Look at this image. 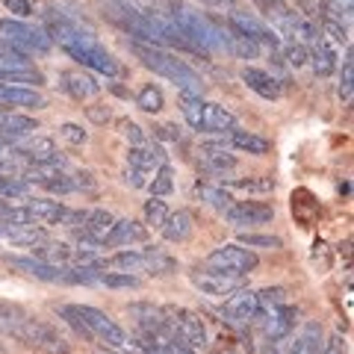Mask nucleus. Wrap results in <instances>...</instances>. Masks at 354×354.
I'll return each instance as SVG.
<instances>
[{
    "mask_svg": "<svg viewBox=\"0 0 354 354\" xmlns=\"http://www.w3.org/2000/svg\"><path fill=\"white\" fill-rule=\"evenodd\" d=\"M192 283L201 290V295L209 298H227L236 290H242V278L239 274H225L218 269H195L192 272Z\"/></svg>",
    "mask_w": 354,
    "mask_h": 354,
    "instance_id": "1a4fd4ad",
    "label": "nucleus"
},
{
    "mask_svg": "<svg viewBox=\"0 0 354 354\" xmlns=\"http://www.w3.org/2000/svg\"><path fill=\"white\" fill-rule=\"evenodd\" d=\"M86 218H88V209H68V216H65L62 225H65V227H71V230H83Z\"/></svg>",
    "mask_w": 354,
    "mask_h": 354,
    "instance_id": "de8ad7c7",
    "label": "nucleus"
},
{
    "mask_svg": "<svg viewBox=\"0 0 354 354\" xmlns=\"http://www.w3.org/2000/svg\"><path fill=\"white\" fill-rule=\"evenodd\" d=\"M239 245L245 248H283V239L281 236H269V234H242L239 236Z\"/></svg>",
    "mask_w": 354,
    "mask_h": 354,
    "instance_id": "ea45409f",
    "label": "nucleus"
},
{
    "mask_svg": "<svg viewBox=\"0 0 354 354\" xmlns=\"http://www.w3.org/2000/svg\"><path fill=\"white\" fill-rule=\"evenodd\" d=\"M201 3L209 6V9H236L234 0H201Z\"/></svg>",
    "mask_w": 354,
    "mask_h": 354,
    "instance_id": "864d4df0",
    "label": "nucleus"
},
{
    "mask_svg": "<svg viewBox=\"0 0 354 354\" xmlns=\"http://www.w3.org/2000/svg\"><path fill=\"white\" fill-rule=\"evenodd\" d=\"M225 316H227V322H234V325H251L254 319L260 316V304H257V292H251V290H236L234 295H227L225 298Z\"/></svg>",
    "mask_w": 354,
    "mask_h": 354,
    "instance_id": "9b49d317",
    "label": "nucleus"
},
{
    "mask_svg": "<svg viewBox=\"0 0 354 354\" xmlns=\"http://www.w3.org/2000/svg\"><path fill=\"white\" fill-rule=\"evenodd\" d=\"M165 351H169V354H195L192 346H186V342H183V339H177V337L165 342Z\"/></svg>",
    "mask_w": 354,
    "mask_h": 354,
    "instance_id": "603ef678",
    "label": "nucleus"
},
{
    "mask_svg": "<svg viewBox=\"0 0 354 354\" xmlns=\"http://www.w3.org/2000/svg\"><path fill=\"white\" fill-rule=\"evenodd\" d=\"M139 346L145 348V354H169L165 346H157V342H139Z\"/></svg>",
    "mask_w": 354,
    "mask_h": 354,
    "instance_id": "5fc2aeb1",
    "label": "nucleus"
},
{
    "mask_svg": "<svg viewBox=\"0 0 354 354\" xmlns=\"http://www.w3.org/2000/svg\"><path fill=\"white\" fill-rule=\"evenodd\" d=\"M71 183H74V192H80V189H95V180H92V174H88V171L71 174Z\"/></svg>",
    "mask_w": 354,
    "mask_h": 354,
    "instance_id": "09e8293b",
    "label": "nucleus"
},
{
    "mask_svg": "<svg viewBox=\"0 0 354 354\" xmlns=\"http://www.w3.org/2000/svg\"><path fill=\"white\" fill-rule=\"evenodd\" d=\"M225 189H242V192H274L272 177H236L230 180Z\"/></svg>",
    "mask_w": 354,
    "mask_h": 354,
    "instance_id": "f704fd0d",
    "label": "nucleus"
},
{
    "mask_svg": "<svg viewBox=\"0 0 354 354\" xmlns=\"http://www.w3.org/2000/svg\"><path fill=\"white\" fill-rule=\"evenodd\" d=\"M3 6L15 18H30L32 15V3H30V0H3Z\"/></svg>",
    "mask_w": 354,
    "mask_h": 354,
    "instance_id": "a18cd8bd",
    "label": "nucleus"
},
{
    "mask_svg": "<svg viewBox=\"0 0 354 354\" xmlns=\"http://www.w3.org/2000/svg\"><path fill=\"white\" fill-rule=\"evenodd\" d=\"M130 50L136 53V59L145 65V68L165 77V80L174 83L183 95H198V97L204 95L201 74L189 68L183 59H177L169 48H157V44H148V41H130Z\"/></svg>",
    "mask_w": 354,
    "mask_h": 354,
    "instance_id": "f257e3e1",
    "label": "nucleus"
},
{
    "mask_svg": "<svg viewBox=\"0 0 354 354\" xmlns=\"http://www.w3.org/2000/svg\"><path fill=\"white\" fill-rule=\"evenodd\" d=\"M32 257L50 266H68L74 260V248L65 245V242H41V245L32 248Z\"/></svg>",
    "mask_w": 354,
    "mask_h": 354,
    "instance_id": "c85d7f7f",
    "label": "nucleus"
},
{
    "mask_svg": "<svg viewBox=\"0 0 354 354\" xmlns=\"http://www.w3.org/2000/svg\"><path fill=\"white\" fill-rule=\"evenodd\" d=\"M319 348H322V328L319 322H304L292 339L290 354H319Z\"/></svg>",
    "mask_w": 354,
    "mask_h": 354,
    "instance_id": "a878e982",
    "label": "nucleus"
},
{
    "mask_svg": "<svg viewBox=\"0 0 354 354\" xmlns=\"http://www.w3.org/2000/svg\"><path fill=\"white\" fill-rule=\"evenodd\" d=\"M101 354H130V351H118V348H109V346H101Z\"/></svg>",
    "mask_w": 354,
    "mask_h": 354,
    "instance_id": "4d7b16f0",
    "label": "nucleus"
},
{
    "mask_svg": "<svg viewBox=\"0 0 354 354\" xmlns=\"http://www.w3.org/2000/svg\"><path fill=\"white\" fill-rule=\"evenodd\" d=\"M118 127H121V136H124L130 145H145V130H142L136 121L121 118V121H118Z\"/></svg>",
    "mask_w": 354,
    "mask_h": 354,
    "instance_id": "79ce46f5",
    "label": "nucleus"
},
{
    "mask_svg": "<svg viewBox=\"0 0 354 354\" xmlns=\"http://www.w3.org/2000/svg\"><path fill=\"white\" fill-rule=\"evenodd\" d=\"M225 218L234 227H248V225H266L274 218V207L263 201H234L225 209Z\"/></svg>",
    "mask_w": 354,
    "mask_h": 354,
    "instance_id": "9d476101",
    "label": "nucleus"
},
{
    "mask_svg": "<svg viewBox=\"0 0 354 354\" xmlns=\"http://www.w3.org/2000/svg\"><path fill=\"white\" fill-rule=\"evenodd\" d=\"M242 83H245L251 92H257L260 97H266V101H278V97H281V83L274 80L269 71L254 68V65L242 68Z\"/></svg>",
    "mask_w": 354,
    "mask_h": 354,
    "instance_id": "aec40b11",
    "label": "nucleus"
},
{
    "mask_svg": "<svg viewBox=\"0 0 354 354\" xmlns=\"http://www.w3.org/2000/svg\"><path fill=\"white\" fill-rule=\"evenodd\" d=\"M162 319H165V330H169V339H183L186 346L192 348H204L207 346V328L201 322V316L192 313L186 307H162Z\"/></svg>",
    "mask_w": 354,
    "mask_h": 354,
    "instance_id": "39448f33",
    "label": "nucleus"
},
{
    "mask_svg": "<svg viewBox=\"0 0 354 354\" xmlns=\"http://www.w3.org/2000/svg\"><path fill=\"white\" fill-rule=\"evenodd\" d=\"M59 136L68 142V145H86L88 133H86L80 124H71V121H68V124H62V127H59Z\"/></svg>",
    "mask_w": 354,
    "mask_h": 354,
    "instance_id": "37998d69",
    "label": "nucleus"
},
{
    "mask_svg": "<svg viewBox=\"0 0 354 354\" xmlns=\"http://www.w3.org/2000/svg\"><path fill=\"white\" fill-rule=\"evenodd\" d=\"M12 269L30 274V278H39V281H48V283H65L68 281V266H50V263H41L36 257H12Z\"/></svg>",
    "mask_w": 354,
    "mask_h": 354,
    "instance_id": "4468645a",
    "label": "nucleus"
},
{
    "mask_svg": "<svg viewBox=\"0 0 354 354\" xmlns=\"http://www.w3.org/2000/svg\"><path fill=\"white\" fill-rule=\"evenodd\" d=\"M148 239V227L145 225H139V221H133V218H115V225L113 230H109V236L104 239V245H139V242H145Z\"/></svg>",
    "mask_w": 354,
    "mask_h": 354,
    "instance_id": "6ab92c4d",
    "label": "nucleus"
},
{
    "mask_svg": "<svg viewBox=\"0 0 354 354\" xmlns=\"http://www.w3.org/2000/svg\"><path fill=\"white\" fill-rule=\"evenodd\" d=\"M106 266L121 269V272H127V274H136V272H145V274H171V272H177V260L169 257V254L160 251V248L118 251L115 257L106 260Z\"/></svg>",
    "mask_w": 354,
    "mask_h": 354,
    "instance_id": "20e7f679",
    "label": "nucleus"
},
{
    "mask_svg": "<svg viewBox=\"0 0 354 354\" xmlns=\"http://www.w3.org/2000/svg\"><path fill=\"white\" fill-rule=\"evenodd\" d=\"M195 192H198V198H201L204 204H209L213 209H221V213L234 204V195L225 189V183H198Z\"/></svg>",
    "mask_w": 354,
    "mask_h": 354,
    "instance_id": "7c9ffc66",
    "label": "nucleus"
},
{
    "mask_svg": "<svg viewBox=\"0 0 354 354\" xmlns=\"http://www.w3.org/2000/svg\"><path fill=\"white\" fill-rule=\"evenodd\" d=\"M124 183L133 186V189H145V186H148V171L127 165V169H124Z\"/></svg>",
    "mask_w": 354,
    "mask_h": 354,
    "instance_id": "c03bdc74",
    "label": "nucleus"
},
{
    "mask_svg": "<svg viewBox=\"0 0 354 354\" xmlns=\"http://www.w3.org/2000/svg\"><path fill=\"white\" fill-rule=\"evenodd\" d=\"M145 189H148L153 198H165V195H171V189H174V171H171V165H169V162L160 165V169L151 174V180H148Z\"/></svg>",
    "mask_w": 354,
    "mask_h": 354,
    "instance_id": "473e14b6",
    "label": "nucleus"
},
{
    "mask_svg": "<svg viewBox=\"0 0 354 354\" xmlns=\"http://www.w3.org/2000/svg\"><path fill=\"white\" fill-rule=\"evenodd\" d=\"M9 242H15V245H24V248H36V245H41V242H48V234H44L41 225H15Z\"/></svg>",
    "mask_w": 354,
    "mask_h": 354,
    "instance_id": "2f4dec72",
    "label": "nucleus"
},
{
    "mask_svg": "<svg viewBox=\"0 0 354 354\" xmlns=\"http://www.w3.org/2000/svg\"><path fill=\"white\" fill-rule=\"evenodd\" d=\"M18 339L27 342V346H32V348L44 351V354H68L71 351V346L65 342V337L59 334L57 328L41 322V319H32V316H27L24 330H21Z\"/></svg>",
    "mask_w": 354,
    "mask_h": 354,
    "instance_id": "6e6552de",
    "label": "nucleus"
},
{
    "mask_svg": "<svg viewBox=\"0 0 354 354\" xmlns=\"http://www.w3.org/2000/svg\"><path fill=\"white\" fill-rule=\"evenodd\" d=\"M0 104L3 106H27V109H41L44 97L30 86H15V83H0Z\"/></svg>",
    "mask_w": 354,
    "mask_h": 354,
    "instance_id": "412c9836",
    "label": "nucleus"
},
{
    "mask_svg": "<svg viewBox=\"0 0 354 354\" xmlns=\"http://www.w3.org/2000/svg\"><path fill=\"white\" fill-rule=\"evenodd\" d=\"M0 41L12 44V48L30 53H50L53 41L41 27H30L18 18H0Z\"/></svg>",
    "mask_w": 354,
    "mask_h": 354,
    "instance_id": "423d86ee",
    "label": "nucleus"
},
{
    "mask_svg": "<svg viewBox=\"0 0 354 354\" xmlns=\"http://www.w3.org/2000/svg\"><path fill=\"white\" fill-rule=\"evenodd\" d=\"M319 354H346V342H342V337H330L328 342H322Z\"/></svg>",
    "mask_w": 354,
    "mask_h": 354,
    "instance_id": "8fccbe9b",
    "label": "nucleus"
},
{
    "mask_svg": "<svg viewBox=\"0 0 354 354\" xmlns=\"http://www.w3.org/2000/svg\"><path fill=\"white\" fill-rule=\"evenodd\" d=\"M169 18L174 21L177 30L183 32L186 41H189L198 53H209V50H221V48H225L221 21L198 12V9H189L186 3H174Z\"/></svg>",
    "mask_w": 354,
    "mask_h": 354,
    "instance_id": "f03ea898",
    "label": "nucleus"
},
{
    "mask_svg": "<svg viewBox=\"0 0 354 354\" xmlns=\"http://www.w3.org/2000/svg\"><path fill=\"white\" fill-rule=\"evenodd\" d=\"M337 59H339V50H337L330 41H325L322 36H319V41L313 44V48H310L307 65L313 68V74H316V77H328V74H334Z\"/></svg>",
    "mask_w": 354,
    "mask_h": 354,
    "instance_id": "4be33fe9",
    "label": "nucleus"
},
{
    "mask_svg": "<svg viewBox=\"0 0 354 354\" xmlns=\"http://www.w3.org/2000/svg\"><path fill=\"white\" fill-rule=\"evenodd\" d=\"M339 101H342V104H351V101H354V62H351V48H346V62H342Z\"/></svg>",
    "mask_w": 354,
    "mask_h": 354,
    "instance_id": "c9c22d12",
    "label": "nucleus"
},
{
    "mask_svg": "<svg viewBox=\"0 0 354 354\" xmlns=\"http://www.w3.org/2000/svg\"><path fill=\"white\" fill-rule=\"evenodd\" d=\"M153 136L165 139V142H180L183 133H180V127H177V124H160V127H153Z\"/></svg>",
    "mask_w": 354,
    "mask_h": 354,
    "instance_id": "49530a36",
    "label": "nucleus"
},
{
    "mask_svg": "<svg viewBox=\"0 0 354 354\" xmlns=\"http://www.w3.org/2000/svg\"><path fill=\"white\" fill-rule=\"evenodd\" d=\"M227 145L236 148L242 153H254V157H263V153H269V142L257 133H248V130H230L227 133Z\"/></svg>",
    "mask_w": 354,
    "mask_h": 354,
    "instance_id": "bb28decb",
    "label": "nucleus"
},
{
    "mask_svg": "<svg viewBox=\"0 0 354 354\" xmlns=\"http://www.w3.org/2000/svg\"><path fill=\"white\" fill-rule=\"evenodd\" d=\"M198 165H201L207 174L234 171L236 169V157L230 153L227 139L225 142H207V145H201V157H198Z\"/></svg>",
    "mask_w": 354,
    "mask_h": 354,
    "instance_id": "ddd939ff",
    "label": "nucleus"
},
{
    "mask_svg": "<svg viewBox=\"0 0 354 354\" xmlns=\"http://www.w3.org/2000/svg\"><path fill=\"white\" fill-rule=\"evenodd\" d=\"M71 310L77 316H80V322L86 325L88 337H92V342H97V346H109V348H118V351H133V342L130 337L121 330L113 319H109L106 313H101L97 307H88V304H71Z\"/></svg>",
    "mask_w": 354,
    "mask_h": 354,
    "instance_id": "7ed1b4c3",
    "label": "nucleus"
},
{
    "mask_svg": "<svg viewBox=\"0 0 354 354\" xmlns=\"http://www.w3.org/2000/svg\"><path fill=\"white\" fill-rule=\"evenodd\" d=\"M192 216L186 213V209H177V213H169V218H165V225L160 227L162 236L169 242H186L192 236Z\"/></svg>",
    "mask_w": 354,
    "mask_h": 354,
    "instance_id": "cd10ccee",
    "label": "nucleus"
},
{
    "mask_svg": "<svg viewBox=\"0 0 354 354\" xmlns=\"http://www.w3.org/2000/svg\"><path fill=\"white\" fill-rule=\"evenodd\" d=\"M6 209H9V201H6V198H0V218L6 216Z\"/></svg>",
    "mask_w": 354,
    "mask_h": 354,
    "instance_id": "13d9d810",
    "label": "nucleus"
},
{
    "mask_svg": "<svg viewBox=\"0 0 354 354\" xmlns=\"http://www.w3.org/2000/svg\"><path fill=\"white\" fill-rule=\"evenodd\" d=\"M101 283L113 286V290H136L139 278L136 274H127V272H106V274H101Z\"/></svg>",
    "mask_w": 354,
    "mask_h": 354,
    "instance_id": "a19ab883",
    "label": "nucleus"
},
{
    "mask_svg": "<svg viewBox=\"0 0 354 354\" xmlns=\"http://www.w3.org/2000/svg\"><path fill=\"white\" fill-rule=\"evenodd\" d=\"M207 269H218L225 274H239V278H245L248 272L257 269V254L245 245H221L216 251L207 254Z\"/></svg>",
    "mask_w": 354,
    "mask_h": 354,
    "instance_id": "0eeeda50",
    "label": "nucleus"
},
{
    "mask_svg": "<svg viewBox=\"0 0 354 354\" xmlns=\"http://www.w3.org/2000/svg\"><path fill=\"white\" fill-rule=\"evenodd\" d=\"M263 354H278V351H274V348H266V351H263Z\"/></svg>",
    "mask_w": 354,
    "mask_h": 354,
    "instance_id": "bf43d9fd",
    "label": "nucleus"
},
{
    "mask_svg": "<svg viewBox=\"0 0 354 354\" xmlns=\"http://www.w3.org/2000/svg\"><path fill=\"white\" fill-rule=\"evenodd\" d=\"M24 322H27V313H24V310H21L18 304L0 301V334L18 339L21 330H24Z\"/></svg>",
    "mask_w": 354,
    "mask_h": 354,
    "instance_id": "c756f323",
    "label": "nucleus"
},
{
    "mask_svg": "<svg viewBox=\"0 0 354 354\" xmlns=\"http://www.w3.org/2000/svg\"><path fill=\"white\" fill-rule=\"evenodd\" d=\"M195 130H201V133H230V130H236V115L230 113V109H225V106L204 101L201 118H198Z\"/></svg>",
    "mask_w": 354,
    "mask_h": 354,
    "instance_id": "2eb2a0df",
    "label": "nucleus"
},
{
    "mask_svg": "<svg viewBox=\"0 0 354 354\" xmlns=\"http://www.w3.org/2000/svg\"><path fill=\"white\" fill-rule=\"evenodd\" d=\"M257 319L263 322V334L272 342H278V339H286L292 334V328L298 322V310L290 307V304H281V307L269 310V313H260Z\"/></svg>",
    "mask_w": 354,
    "mask_h": 354,
    "instance_id": "f8f14e48",
    "label": "nucleus"
},
{
    "mask_svg": "<svg viewBox=\"0 0 354 354\" xmlns=\"http://www.w3.org/2000/svg\"><path fill=\"white\" fill-rule=\"evenodd\" d=\"M59 80H62L59 83L62 92L71 95L74 101H88V97H95L97 92H101V83H97L92 74H86V71H62Z\"/></svg>",
    "mask_w": 354,
    "mask_h": 354,
    "instance_id": "a211bd4d",
    "label": "nucleus"
},
{
    "mask_svg": "<svg viewBox=\"0 0 354 354\" xmlns=\"http://www.w3.org/2000/svg\"><path fill=\"white\" fill-rule=\"evenodd\" d=\"M307 57H310V50L301 48V44H295V41L281 44V59L286 62V68H301V65H307Z\"/></svg>",
    "mask_w": 354,
    "mask_h": 354,
    "instance_id": "e433bc0d",
    "label": "nucleus"
},
{
    "mask_svg": "<svg viewBox=\"0 0 354 354\" xmlns=\"http://www.w3.org/2000/svg\"><path fill=\"white\" fill-rule=\"evenodd\" d=\"M165 218H169V207H165V201L151 195V201H145V225L160 230L165 225Z\"/></svg>",
    "mask_w": 354,
    "mask_h": 354,
    "instance_id": "58836bf2",
    "label": "nucleus"
},
{
    "mask_svg": "<svg viewBox=\"0 0 354 354\" xmlns=\"http://www.w3.org/2000/svg\"><path fill=\"white\" fill-rule=\"evenodd\" d=\"M136 106L142 109V113H160V109L165 106V97H162V88L160 86H145V88H142V92L136 95Z\"/></svg>",
    "mask_w": 354,
    "mask_h": 354,
    "instance_id": "72a5a7b5",
    "label": "nucleus"
},
{
    "mask_svg": "<svg viewBox=\"0 0 354 354\" xmlns=\"http://www.w3.org/2000/svg\"><path fill=\"white\" fill-rule=\"evenodd\" d=\"M12 153H15V160H27L30 162H50V160H57L59 157V151L57 145H53L50 139H44V136H36V139H21L18 145H12Z\"/></svg>",
    "mask_w": 354,
    "mask_h": 354,
    "instance_id": "dca6fc26",
    "label": "nucleus"
},
{
    "mask_svg": "<svg viewBox=\"0 0 354 354\" xmlns=\"http://www.w3.org/2000/svg\"><path fill=\"white\" fill-rule=\"evenodd\" d=\"M221 32H225V50H230L234 57H239V59H257L260 57V44L251 41L248 36H242L236 30H230L225 21H221Z\"/></svg>",
    "mask_w": 354,
    "mask_h": 354,
    "instance_id": "393cba45",
    "label": "nucleus"
},
{
    "mask_svg": "<svg viewBox=\"0 0 354 354\" xmlns=\"http://www.w3.org/2000/svg\"><path fill=\"white\" fill-rule=\"evenodd\" d=\"M27 213L32 218V225H62L65 216H68V207H65L62 201H50V198H32V201L24 204Z\"/></svg>",
    "mask_w": 354,
    "mask_h": 354,
    "instance_id": "f3484780",
    "label": "nucleus"
},
{
    "mask_svg": "<svg viewBox=\"0 0 354 354\" xmlns=\"http://www.w3.org/2000/svg\"><path fill=\"white\" fill-rule=\"evenodd\" d=\"M113 225H115V216L109 213V209H88L86 225H83V230H77V234L86 236V239H92V242H97V245H104V239L109 236Z\"/></svg>",
    "mask_w": 354,
    "mask_h": 354,
    "instance_id": "b1692460",
    "label": "nucleus"
},
{
    "mask_svg": "<svg viewBox=\"0 0 354 354\" xmlns=\"http://www.w3.org/2000/svg\"><path fill=\"white\" fill-rule=\"evenodd\" d=\"M12 230H15V225H9L6 218H0V239H9L12 236Z\"/></svg>",
    "mask_w": 354,
    "mask_h": 354,
    "instance_id": "6e6d98bb",
    "label": "nucleus"
},
{
    "mask_svg": "<svg viewBox=\"0 0 354 354\" xmlns=\"http://www.w3.org/2000/svg\"><path fill=\"white\" fill-rule=\"evenodd\" d=\"M165 162H169V160H165V151L160 145H133L127 151V165H133V169H142L148 174H153Z\"/></svg>",
    "mask_w": 354,
    "mask_h": 354,
    "instance_id": "5701e85b",
    "label": "nucleus"
},
{
    "mask_svg": "<svg viewBox=\"0 0 354 354\" xmlns=\"http://www.w3.org/2000/svg\"><path fill=\"white\" fill-rule=\"evenodd\" d=\"M257 304H260V313H269V310L286 304V290L283 286H266V290L257 292Z\"/></svg>",
    "mask_w": 354,
    "mask_h": 354,
    "instance_id": "4c0bfd02",
    "label": "nucleus"
},
{
    "mask_svg": "<svg viewBox=\"0 0 354 354\" xmlns=\"http://www.w3.org/2000/svg\"><path fill=\"white\" fill-rule=\"evenodd\" d=\"M86 113H88V118H92L95 124H106V121H109V106H104V104H95V106H88Z\"/></svg>",
    "mask_w": 354,
    "mask_h": 354,
    "instance_id": "3c124183",
    "label": "nucleus"
}]
</instances>
